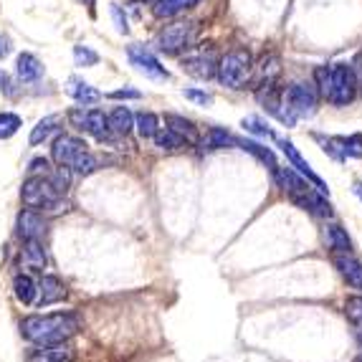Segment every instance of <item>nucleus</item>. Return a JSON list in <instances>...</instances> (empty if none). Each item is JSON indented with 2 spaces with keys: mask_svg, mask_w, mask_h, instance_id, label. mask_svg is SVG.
Returning <instances> with one entry per match:
<instances>
[{
  "mask_svg": "<svg viewBox=\"0 0 362 362\" xmlns=\"http://www.w3.org/2000/svg\"><path fill=\"white\" fill-rule=\"evenodd\" d=\"M78 332L76 314H33L21 322V334L33 344H59Z\"/></svg>",
  "mask_w": 362,
  "mask_h": 362,
  "instance_id": "1",
  "label": "nucleus"
},
{
  "mask_svg": "<svg viewBox=\"0 0 362 362\" xmlns=\"http://www.w3.org/2000/svg\"><path fill=\"white\" fill-rule=\"evenodd\" d=\"M21 198L28 208L38 213H61L66 211L69 203L64 200V195L56 190V185L51 182L49 173L46 175H30L21 187Z\"/></svg>",
  "mask_w": 362,
  "mask_h": 362,
  "instance_id": "2",
  "label": "nucleus"
},
{
  "mask_svg": "<svg viewBox=\"0 0 362 362\" xmlns=\"http://www.w3.org/2000/svg\"><path fill=\"white\" fill-rule=\"evenodd\" d=\"M218 81L228 89H246L254 74V59L246 49L228 51L223 59L218 61Z\"/></svg>",
  "mask_w": 362,
  "mask_h": 362,
  "instance_id": "3",
  "label": "nucleus"
},
{
  "mask_svg": "<svg viewBox=\"0 0 362 362\" xmlns=\"http://www.w3.org/2000/svg\"><path fill=\"white\" fill-rule=\"evenodd\" d=\"M193 41V23L187 21H177V23L165 25L155 38V49L160 54H180L182 49H187Z\"/></svg>",
  "mask_w": 362,
  "mask_h": 362,
  "instance_id": "4",
  "label": "nucleus"
},
{
  "mask_svg": "<svg viewBox=\"0 0 362 362\" xmlns=\"http://www.w3.org/2000/svg\"><path fill=\"white\" fill-rule=\"evenodd\" d=\"M360 84H357V71L350 64H337L332 66V94H329V102L344 107L357 97Z\"/></svg>",
  "mask_w": 362,
  "mask_h": 362,
  "instance_id": "5",
  "label": "nucleus"
},
{
  "mask_svg": "<svg viewBox=\"0 0 362 362\" xmlns=\"http://www.w3.org/2000/svg\"><path fill=\"white\" fill-rule=\"evenodd\" d=\"M284 102H286V109L291 112V117L299 119V117H312L314 112H317L320 94L309 84H291L289 89L284 91Z\"/></svg>",
  "mask_w": 362,
  "mask_h": 362,
  "instance_id": "6",
  "label": "nucleus"
},
{
  "mask_svg": "<svg viewBox=\"0 0 362 362\" xmlns=\"http://www.w3.org/2000/svg\"><path fill=\"white\" fill-rule=\"evenodd\" d=\"M69 122L81 132L91 134V137L104 139L109 134V117L104 115L102 109H84L76 107L69 112Z\"/></svg>",
  "mask_w": 362,
  "mask_h": 362,
  "instance_id": "7",
  "label": "nucleus"
},
{
  "mask_svg": "<svg viewBox=\"0 0 362 362\" xmlns=\"http://www.w3.org/2000/svg\"><path fill=\"white\" fill-rule=\"evenodd\" d=\"M256 99H259L261 107L269 112V115H274L279 122H286V124H294V117H291V112L286 109V102H284V91L279 89L276 84H269V86H259V91H256Z\"/></svg>",
  "mask_w": 362,
  "mask_h": 362,
  "instance_id": "8",
  "label": "nucleus"
},
{
  "mask_svg": "<svg viewBox=\"0 0 362 362\" xmlns=\"http://www.w3.org/2000/svg\"><path fill=\"white\" fill-rule=\"evenodd\" d=\"M84 150H86V142L81 137H74V134H59V137L54 139V147H51V157H54L56 165L71 170L74 160H76Z\"/></svg>",
  "mask_w": 362,
  "mask_h": 362,
  "instance_id": "9",
  "label": "nucleus"
},
{
  "mask_svg": "<svg viewBox=\"0 0 362 362\" xmlns=\"http://www.w3.org/2000/svg\"><path fill=\"white\" fill-rule=\"evenodd\" d=\"M279 147H281V152H284V155H286V160H289V165L296 170V173H299V175L307 177V180L312 182V185L317 187V190H320L322 195L329 193V187H327V182L322 180V177L317 175V173H314L312 168H309V163L302 157V152H299V150H296V147H294V142H289V139H281V142H279Z\"/></svg>",
  "mask_w": 362,
  "mask_h": 362,
  "instance_id": "10",
  "label": "nucleus"
},
{
  "mask_svg": "<svg viewBox=\"0 0 362 362\" xmlns=\"http://www.w3.org/2000/svg\"><path fill=\"white\" fill-rule=\"evenodd\" d=\"M129 61H132V66L137 69V71H142L145 76H152V78H170L168 69L157 61L155 54H150V51L145 49V46H139V43H134V46H129L127 51Z\"/></svg>",
  "mask_w": 362,
  "mask_h": 362,
  "instance_id": "11",
  "label": "nucleus"
},
{
  "mask_svg": "<svg viewBox=\"0 0 362 362\" xmlns=\"http://www.w3.org/2000/svg\"><path fill=\"white\" fill-rule=\"evenodd\" d=\"M74 360H76V352L66 342L38 344L36 350L28 352V362H74Z\"/></svg>",
  "mask_w": 362,
  "mask_h": 362,
  "instance_id": "12",
  "label": "nucleus"
},
{
  "mask_svg": "<svg viewBox=\"0 0 362 362\" xmlns=\"http://www.w3.org/2000/svg\"><path fill=\"white\" fill-rule=\"evenodd\" d=\"M182 71L190 74V76L195 78H213L218 71V59L213 51H208V54H195V56H187V59H182Z\"/></svg>",
  "mask_w": 362,
  "mask_h": 362,
  "instance_id": "13",
  "label": "nucleus"
},
{
  "mask_svg": "<svg viewBox=\"0 0 362 362\" xmlns=\"http://www.w3.org/2000/svg\"><path fill=\"white\" fill-rule=\"evenodd\" d=\"M18 235L23 241H41L46 235V221L38 211L33 208H25L18 216Z\"/></svg>",
  "mask_w": 362,
  "mask_h": 362,
  "instance_id": "14",
  "label": "nucleus"
},
{
  "mask_svg": "<svg viewBox=\"0 0 362 362\" xmlns=\"http://www.w3.org/2000/svg\"><path fill=\"white\" fill-rule=\"evenodd\" d=\"M66 286L61 284V279L54 276V274H46L38 284V307H51V304H59L66 299Z\"/></svg>",
  "mask_w": 362,
  "mask_h": 362,
  "instance_id": "15",
  "label": "nucleus"
},
{
  "mask_svg": "<svg viewBox=\"0 0 362 362\" xmlns=\"http://www.w3.org/2000/svg\"><path fill=\"white\" fill-rule=\"evenodd\" d=\"M334 266H337V272L342 274V279L352 289L362 291V264L355 259L352 254H334Z\"/></svg>",
  "mask_w": 362,
  "mask_h": 362,
  "instance_id": "16",
  "label": "nucleus"
},
{
  "mask_svg": "<svg viewBox=\"0 0 362 362\" xmlns=\"http://www.w3.org/2000/svg\"><path fill=\"white\" fill-rule=\"evenodd\" d=\"M254 84L256 89L259 86H269V84H276L279 74H281V59L276 54H266L264 59L259 61V66H254Z\"/></svg>",
  "mask_w": 362,
  "mask_h": 362,
  "instance_id": "17",
  "label": "nucleus"
},
{
  "mask_svg": "<svg viewBox=\"0 0 362 362\" xmlns=\"http://www.w3.org/2000/svg\"><path fill=\"white\" fill-rule=\"evenodd\" d=\"M66 91H69V97H71L74 102L84 104V107H89V104H97L99 99H102V91L94 89L89 81H84V78H78V76L69 78Z\"/></svg>",
  "mask_w": 362,
  "mask_h": 362,
  "instance_id": "18",
  "label": "nucleus"
},
{
  "mask_svg": "<svg viewBox=\"0 0 362 362\" xmlns=\"http://www.w3.org/2000/svg\"><path fill=\"white\" fill-rule=\"evenodd\" d=\"M165 124L175 134H180L187 145H198L200 142V132H198V127H195V122L185 119V117H180V115H165Z\"/></svg>",
  "mask_w": 362,
  "mask_h": 362,
  "instance_id": "19",
  "label": "nucleus"
},
{
  "mask_svg": "<svg viewBox=\"0 0 362 362\" xmlns=\"http://www.w3.org/2000/svg\"><path fill=\"white\" fill-rule=\"evenodd\" d=\"M16 74L23 84H30V81H38L43 76V64L33 54H21L16 59Z\"/></svg>",
  "mask_w": 362,
  "mask_h": 362,
  "instance_id": "20",
  "label": "nucleus"
},
{
  "mask_svg": "<svg viewBox=\"0 0 362 362\" xmlns=\"http://www.w3.org/2000/svg\"><path fill=\"white\" fill-rule=\"evenodd\" d=\"M294 203H296L299 208H304V211L314 213V216H320V218H332V206L327 203V198L320 193V190H309L307 195H302V198H296Z\"/></svg>",
  "mask_w": 362,
  "mask_h": 362,
  "instance_id": "21",
  "label": "nucleus"
},
{
  "mask_svg": "<svg viewBox=\"0 0 362 362\" xmlns=\"http://www.w3.org/2000/svg\"><path fill=\"white\" fill-rule=\"evenodd\" d=\"M134 127V115L129 112L127 107H115L112 109V115H109V132L119 134V137H124V134H129Z\"/></svg>",
  "mask_w": 362,
  "mask_h": 362,
  "instance_id": "22",
  "label": "nucleus"
},
{
  "mask_svg": "<svg viewBox=\"0 0 362 362\" xmlns=\"http://www.w3.org/2000/svg\"><path fill=\"white\" fill-rule=\"evenodd\" d=\"M21 261H23L25 269H36V272H41L43 266H46V251H43L41 241H23Z\"/></svg>",
  "mask_w": 362,
  "mask_h": 362,
  "instance_id": "23",
  "label": "nucleus"
},
{
  "mask_svg": "<svg viewBox=\"0 0 362 362\" xmlns=\"http://www.w3.org/2000/svg\"><path fill=\"white\" fill-rule=\"evenodd\" d=\"M337 152V160L344 157H362V134H350V137H334L329 139Z\"/></svg>",
  "mask_w": 362,
  "mask_h": 362,
  "instance_id": "24",
  "label": "nucleus"
},
{
  "mask_svg": "<svg viewBox=\"0 0 362 362\" xmlns=\"http://www.w3.org/2000/svg\"><path fill=\"white\" fill-rule=\"evenodd\" d=\"M59 124H61V117L59 115H51V117H43L41 122H38L36 127L30 129V137H28V142L33 147L36 145H41V142H46V139L51 137L54 132H59Z\"/></svg>",
  "mask_w": 362,
  "mask_h": 362,
  "instance_id": "25",
  "label": "nucleus"
},
{
  "mask_svg": "<svg viewBox=\"0 0 362 362\" xmlns=\"http://www.w3.org/2000/svg\"><path fill=\"white\" fill-rule=\"evenodd\" d=\"M13 294H16V299L21 304H33V299L38 294V286L28 274H18V276L13 279Z\"/></svg>",
  "mask_w": 362,
  "mask_h": 362,
  "instance_id": "26",
  "label": "nucleus"
},
{
  "mask_svg": "<svg viewBox=\"0 0 362 362\" xmlns=\"http://www.w3.org/2000/svg\"><path fill=\"white\" fill-rule=\"evenodd\" d=\"M198 3L200 0H155V16L157 18H173V16L198 6Z\"/></svg>",
  "mask_w": 362,
  "mask_h": 362,
  "instance_id": "27",
  "label": "nucleus"
},
{
  "mask_svg": "<svg viewBox=\"0 0 362 362\" xmlns=\"http://www.w3.org/2000/svg\"><path fill=\"white\" fill-rule=\"evenodd\" d=\"M198 145L203 147V150H221V147L238 145V139L230 137V134L226 132V129L213 127V129H208V132H206V137H200Z\"/></svg>",
  "mask_w": 362,
  "mask_h": 362,
  "instance_id": "28",
  "label": "nucleus"
},
{
  "mask_svg": "<svg viewBox=\"0 0 362 362\" xmlns=\"http://www.w3.org/2000/svg\"><path fill=\"white\" fill-rule=\"evenodd\" d=\"M152 139H155V145L160 147V150H168V152H177V150H182V147H187L185 139L173 132L170 127H160Z\"/></svg>",
  "mask_w": 362,
  "mask_h": 362,
  "instance_id": "29",
  "label": "nucleus"
},
{
  "mask_svg": "<svg viewBox=\"0 0 362 362\" xmlns=\"http://www.w3.org/2000/svg\"><path fill=\"white\" fill-rule=\"evenodd\" d=\"M327 243H329V248H332L334 254H350L352 251L350 235H347L344 228H339V226H329L327 228Z\"/></svg>",
  "mask_w": 362,
  "mask_h": 362,
  "instance_id": "30",
  "label": "nucleus"
},
{
  "mask_svg": "<svg viewBox=\"0 0 362 362\" xmlns=\"http://www.w3.org/2000/svg\"><path fill=\"white\" fill-rule=\"evenodd\" d=\"M134 127H137L139 137L150 139V137H155V132L160 129V119H157V115H152V112H139V115L134 117Z\"/></svg>",
  "mask_w": 362,
  "mask_h": 362,
  "instance_id": "31",
  "label": "nucleus"
},
{
  "mask_svg": "<svg viewBox=\"0 0 362 362\" xmlns=\"http://www.w3.org/2000/svg\"><path fill=\"white\" fill-rule=\"evenodd\" d=\"M238 145H241V150H246V152H251V155H256L261 160V163H266L272 170L279 168V165H276V157H274V152L269 150V147L259 145V142H254V139H243V142H238Z\"/></svg>",
  "mask_w": 362,
  "mask_h": 362,
  "instance_id": "32",
  "label": "nucleus"
},
{
  "mask_svg": "<svg viewBox=\"0 0 362 362\" xmlns=\"http://www.w3.org/2000/svg\"><path fill=\"white\" fill-rule=\"evenodd\" d=\"M314 81H317V94L322 99H329V94H332V66L314 69Z\"/></svg>",
  "mask_w": 362,
  "mask_h": 362,
  "instance_id": "33",
  "label": "nucleus"
},
{
  "mask_svg": "<svg viewBox=\"0 0 362 362\" xmlns=\"http://www.w3.org/2000/svg\"><path fill=\"white\" fill-rule=\"evenodd\" d=\"M344 314H347V320L352 322L357 332H362V296H347V302H344Z\"/></svg>",
  "mask_w": 362,
  "mask_h": 362,
  "instance_id": "34",
  "label": "nucleus"
},
{
  "mask_svg": "<svg viewBox=\"0 0 362 362\" xmlns=\"http://www.w3.org/2000/svg\"><path fill=\"white\" fill-rule=\"evenodd\" d=\"M71 170H74V173H78V175H91V173H97V170H99V160L91 155L89 150H84L81 155L76 157V160H74Z\"/></svg>",
  "mask_w": 362,
  "mask_h": 362,
  "instance_id": "35",
  "label": "nucleus"
},
{
  "mask_svg": "<svg viewBox=\"0 0 362 362\" xmlns=\"http://www.w3.org/2000/svg\"><path fill=\"white\" fill-rule=\"evenodd\" d=\"M21 117L13 112H0V139H11L21 129Z\"/></svg>",
  "mask_w": 362,
  "mask_h": 362,
  "instance_id": "36",
  "label": "nucleus"
},
{
  "mask_svg": "<svg viewBox=\"0 0 362 362\" xmlns=\"http://www.w3.org/2000/svg\"><path fill=\"white\" fill-rule=\"evenodd\" d=\"M74 61L76 66H97L99 64V54L89 46H74Z\"/></svg>",
  "mask_w": 362,
  "mask_h": 362,
  "instance_id": "37",
  "label": "nucleus"
},
{
  "mask_svg": "<svg viewBox=\"0 0 362 362\" xmlns=\"http://www.w3.org/2000/svg\"><path fill=\"white\" fill-rule=\"evenodd\" d=\"M241 127L246 129V132L256 134V137H264V139H274V132L269 127H266L264 122L256 119V117H246V119L241 122Z\"/></svg>",
  "mask_w": 362,
  "mask_h": 362,
  "instance_id": "38",
  "label": "nucleus"
},
{
  "mask_svg": "<svg viewBox=\"0 0 362 362\" xmlns=\"http://www.w3.org/2000/svg\"><path fill=\"white\" fill-rule=\"evenodd\" d=\"M109 11H112V18H115V23H117V30H119V33H129L127 16L122 13V8H119V6H112Z\"/></svg>",
  "mask_w": 362,
  "mask_h": 362,
  "instance_id": "39",
  "label": "nucleus"
},
{
  "mask_svg": "<svg viewBox=\"0 0 362 362\" xmlns=\"http://www.w3.org/2000/svg\"><path fill=\"white\" fill-rule=\"evenodd\" d=\"M30 175H46L51 170V165H49V160L46 157H36V160H30Z\"/></svg>",
  "mask_w": 362,
  "mask_h": 362,
  "instance_id": "40",
  "label": "nucleus"
},
{
  "mask_svg": "<svg viewBox=\"0 0 362 362\" xmlns=\"http://www.w3.org/2000/svg\"><path fill=\"white\" fill-rule=\"evenodd\" d=\"M182 94H185V99H190V102H198V104H211L213 102L211 94H206V91H198V89H185Z\"/></svg>",
  "mask_w": 362,
  "mask_h": 362,
  "instance_id": "41",
  "label": "nucleus"
},
{
  "mask_svg": "<svg viewBox=\"0 0 362 362\" xmlns=\"http://www.w3.org/2000/svg\"><path fill=\"white\" fill-rule=\"evenodd\" d=\"M0 91H3L6 97H16V94H18V91L13 89V81L6 71H0Z\"/></svg>",
  "mask_w": 362,
  "mask_h": 362,
  "instance_id": "42",
  "label": "nucleus"
},
{
  "mask_svg": "<svg viewBox=\"0 0 362 362\" xmlns=\"http://www.w3.org/2000/svg\"><path fill=\"white\" fill-rule=\"evenodd\" d=\"M109 97L112 99H139L142 94H139L137 89H119V91H112Z\"/></svg>",
  "mask_w": 362,
  "mask_h": 362,
  "instance_id": "43",
  "label": "nucleus"
},
{
  "mask_svg": "<svg viewBox=\"0 0 362 362\" xmlns=\"http://www.w3.org/2000/svg\"><path fill=\"white\" fill-rule=\"evenodd\" d=\"M355 195L362 200V182H355Z\"/></svg>",
  "mask_w": 362,
  "mask_h": 362,
  "instance_id": "44",
  "label": "nucleus"
},
{
  "mask_svg": "<svg viewBox=\"0 0 362 362\" xmlns=\"http://www.w3.org/2000/svg\"><path fill=\"white\" fill-rule=\"evenodd\" d=\"M357 84H360V91H362V74L357 76Z\"/></svg>",
  "mask_w": 362,
  "mask_h": 362,
  "instance_id": "45",
  "label": "nucleus"
},
{
  "mask_svg": "<svg viewBox=\"0 0 362 362\" xmlns=\"http://www.w3.org/2000/svg\"><path fill=\"white\" fill-rule=\"evenodd\" d=\"M84 3H86V6H91V3H94V0H84Z\"/></svg>",
  "mask_w": 362,
  "mask_h": 362,
  "instance_id": "46",
  "label": "nucleus"
},
{
  "mask_svg": "<svg viewBox=\"0 0 362 362\" xmlns=\"http://www.w3.org/2000/svg\"><path fill=\"white\" fill-rule=\"evenodd\" d=\"M3 54H6V49H0V56H3Z\"/></svg>",
  "mask_w": 362,
  "mask_h": 362,
  "instance_id": "47",
  "label": "nucleus"
}]
</instances>
